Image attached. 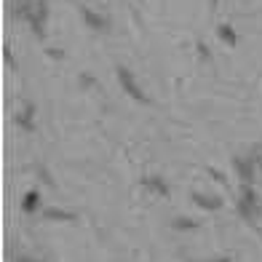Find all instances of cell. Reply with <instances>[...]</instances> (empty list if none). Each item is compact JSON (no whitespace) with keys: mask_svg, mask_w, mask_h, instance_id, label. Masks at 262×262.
I'll use <instances>...</instances> for the list:
<instances>
[{"mask_svg":"<svg viewBox=\"0 0 262 262\" xmlns=\"http://www.w3.org/2000/svg\"><path fill=\"white\" fill-rule=\"evenodd\" d=\"M14 19L25 21L35 32V38H46V21H49V3L46 0H14Z\"/></svg>","mask_w":262,"mask_h":262,"instance_id":"cell-1","label":"cell"},{"mask_svg":"<svg viewBox=\"0 0 262 262\" xmlns=\"http://www.w3.org/2000/svg\"><path fill=\"white\" fill-rule=\"evenodd\" d=\"M235 209L241 214V220H246V222H254L262 217V201L257 195L254 185H241V195L235 201Z\"/></svg>","mask_w":262,"mask_h":262,"instance_id":"cell-2","label":"cell"},{"mask_svg":"<svg viewBox=\"0 0 262 262\" xmlns=\"http://www.w3.org/2000/svg\"><path fill=\"white\" fill-rule=\"evenodd\" d=\"M115 78H118V83H121V89H123L134 102H139V104H150V97L145 94V89H142L139 83H137L134 73H131L126 64H118V67H115Z\"/></svg>","mask_w":262,"mask_h":262,"instance_id":"cell-3","label":"cell"},{"mask_svg":"<svg viewBox=\"0 0 262 262\" xmlns=\"http://www.w3.org/2000/svg\"><path fill=\"white\" fill-rule=\"evenodd\" d=\"M233 174L241 180V185H254V180H257V166H254V161L246 156V152H238V156H233Z\"/></svg>","mask_w":262,"mask_h":262,"instance_id":"cell-4","label":"cell"},{"mask_svg":"<svg viewBox=\"0 0 262 262\" xmlns=\"http://www.w3.org/2000/svg\"><path fill=\"white\" fill-rule=\"evenodd\" d=\"M190 201H193L201 211H206V214H217V211L225 209V198L214 195V193H201V190H193V193H190Z\"/></svg>","mask_w":262,"mask_h":262,"instance_id":"cell-5","label":"cell"},{"mask_svg":"<svg viewBox=\"0 0 262 262\" xmlns=\"http://www.w3.org/2000/svg\"><path fill=\"white\" fill-rule=\"evenodd\" d=\"M139 185L145 187V190H150L152 195H161V198H166V195L171 193L169 182H166L161 174H147V177H142V180H139Z\"/></svg>","mask_w":262,"mask_h":262,"instance_id":"cell-6","label":"cell"},{"mask_svg":"<svg viewBox=\"0 0 262 262\" xmlns=\"http://www.w3.org/2000/svg\"><path fill=\"white\" fill-rule=\"evenodd\" d=\"M19 209H21V214H27V217H35L38 211H43V195L38 190H27V193L21 195Z\"/></svg>","mask_w":262,"mask_h":262,"instance_id":"cell-7","label":"cell"},{"mask_svg":"<svg viewBox=\"0 0 262 262\" xmlns=\"http://www.w3.org/2000/svg\"><path fill=\"white\" fill-rule=\"evenodd\" d=\"M80 14H83V25H86L89 30H94V32H107V30H110V19L102 16V14H97V11L83 8Z\"/></svg>","mask_w":262,"mask_h":262,"instance_id":"cell-8","label":"cell"},{"mask_svg":"<svg viewBox=\"0 0 262 262\" xmlns=\"http://www.w3.org/2000/svg\"><path fill=\"white\" fill-rule=\"evenodd\" d=\"M40 214L46 222H78V214L67 209H43Z\"/></svg>","mask_w":262,"mask_h":262,"instance_id":"cell-9","label":"cell"},{"mask_svg":"<svg viewBox=\"0 0 262 262\" xmlns=\"http://www.w3.org/2000/svg\"><path fill=\"white\" fill-rule=\"evenodd\" d=\"M32 115H35V104H30V102H27V104H25V110L14 115V123H16V126H21L25 131H35V121H32Z\"/></svg>","mask_w":262,"mask_h":262,"instance_id":"cell-10","label":"cell"},{"mask_svg":"<svg viewBox=\"0 0 262 262\" xmlns=\"http://www.w3.org/2000/svg\"><path fill=\"white\" fill-rule=\"evenodd\" d=\"M198 228H201V222L190 220V217H174L171 220V230H177V233H193Z\"/></svg>","mask_w":262,"mask_h":262,"instance_id":"cell-11","label":"cell"},{"mask_svg":"<svg viewBox=\"0 0 262 262\" xmlns=\"http://www.w3.org/2000/svg\"><path fill=\"white\" fill-rule=\"evenodd\" d=\"M217 38H220L222 43H228L230 49H235V46H238V32H235L233 25H220V27H217Z\"/></svg>","mask_w":262,"mask_h":262,"instance_id":"cell-12","label":"cell"},{"mask_svg":"<svg viewBox=\"0 0 262 262\" xmlns=\"http://www.w3.org/2000/svg\"><path fill=\"white\" fill-rule=\"evenodd\" d=\"M246 156L252 158V161H254V166H257V169L262 171V142H257V145H252V147H249V150H246Z\"/></svg>","mask_w":262,"mask_h":262,"instance_id":"cell-13","label":"cell"},{"mask_svg":"<svg viewBox=\"0 0 262 262\" xmlns=\"http://www.w3.org/2000/svg\"><path fill=\"white\" fill-rule=\"evenodd\" d=\"M35 171H38V177H40V180H43L46 185H51V187L56 185V182L51 180V174H49V169H46V166H35Z\"/></svg>","mask_w":262,"mask_h":262,"instance_id":"cell-14","label":"cell"},{"mask_svg":"<svg viewBox=\"0 0 262 262\" xmlns=\"http://www.w3.org/2000/svg\"><path fill=\"white\" fill-rule=\"evenodd\" d=\"M14 262H46V259H38V257H27V254H19Z\"/></svg>","mask_w":262,"mask_h":262,"instance_id":"cell-15","label":"cell"},{"mask_svg":"<svg viewBox=\"0 0 262 262\" xmlns=\"http://www.w3.org/2000/svg\"><path fill=\"white\" fill-rule=\"evenodd\" d=\"M206 262H233V259H230L228 254H220V257H209Z\"/></svg>","mask_w":262,"mask_h":262,"instance_id":"cell-16","label":"cell"}]
</instances>
